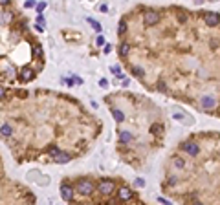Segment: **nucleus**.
I'll return each mask as SVG.
<instances>
[{"label": "nucleus", "instance_id": "nucleus-1", "mask_svg": "<svg viewBox=\"0 0 220 205\" xmlns=\"http://www.w3.org/2000/svg\"><path fill=\"white\" fill-rule=\"evenodd\" d=\"M94 183L90 181V180H81L79 183H77V192H81L83 196H90L92 192H94Z\"/></svg>", "mask_w": 220, "mask_h": 205}, {"label": "nucleus", "instance_id": "nucleus-2", "mask_svg": "<svg viewBox=\"0 0 220 205\" xmlns=\"http://www.w3.org/2000/svg\"><path fill=\"white\" fill-rule=\"evenodd\" d=\"M114 189H116V185H114V181L112 180H101L99 181V185H97V191L101 192V194H112L114 192Z\"/></svg>", "mask_w": 220, "mask_h": 205}, {"label": "nucleus", "instance_id": "nucleus-3", "mask_svg": "<svg viewBox=\"0 0 220 205\" xmlns=\"http://www.w3.org/2000/svg\"><path fill=\"white\" fill-rule=\"evenodd\" d=\"M158 20H160V15H158L156 11H152V9L145 11V15H143V22H145V26H154Z\"/></svg>", "mask_w": 220, "mask_h": 205}, {"label": "nucleus", "instance_id": "nucleus-4", "mask_svg": "<svg viewBox=\"0 0 220 205\" xmlns=\"http://www.w3.org/2000/svg\"><path fill=\"white\" fill-rule=\"evenodd\" d=\"M182 148H184L189 156H198V152H200L198 145H196V143H193V141H185V143L182 145Z\"/></svg>", "mask_w": 220, "mask_h": 205}, {"label": "nucleus", "instance_id": "nucleus-5", "mask_svg": "<svg viewBox=\"0 0 220 205\" xmlns=\"http://www.w3.org/2000/svg\"><path fill=\"white\" fill-rule=\"evenodd\" d=\"M204 20H206V24H207V26H218L220 15H218V13H207V15L204 16Z\"/></svg>", "mask_w": 220, "mask_h": 205}, {"label": "nucleus", "instance_id": "nucleus-6", "mask_svg": "<svg viewBox=\"0 0 220 205\" xmlns=\"http://www.w3.org/2000/svg\"><path fill=\"white\" fill-rule=\"evenodd\" d=\"M215 103H217V101H215V97H211V95H204V97L200 99V104H202L206 110H211V108L215 106Z\"/></svg>", "mask_w": 220, "mask_h": 205}, {"label": "nucleus", "instance_id": "nucleus-7", "mask_svg": "<svg viewBox=\"0 0 220 205\" xmlns=\"http://www.w3.org/2000/svg\"><path fill=\"white\" fill-rule=\"evenodd\" d=\"M53 159H55V163H68L70 161V154H66V152H62V150H59L55 156H53Z\"/></svg>", "mask_w": 220, "mask_h": 205}, {"label": "nucleus", "instance_id": "nucleus-8", "mask_svg": "<svg viewBox=\"0 0 220 205\" xmlns=\"http://www.w3.org/2000/svg\"><path fill=\"white\" fill-rule=\"evenodd\" d=\"M61 196H62V200L70 202V200H72V196H73L72 187H70V185H62V187H61Z\"/></svg>", "mask_w": 220, "mask_h": 205}, {"label": "nucleus", "instance_id": "nucleus-9", "mask_svg": "<svg viewBox=\"0 0 220 205\" xmlns=\"http://www.w3.org/2000/svg\"><path fill=\"white\" fill-rule=\"evenodd\" d=\"M117 196H119V200H125V202H127V200L132 198V191H130L129 187H121L119 192H117Z\"/></svg>", "mask_w": 220, "mask_h": 205}, {"label": "nucleus", "instance_id": "nucleus-10", "mask_svg": "<svg viewBox=\"0 0 220 205\" xmlns=\"http://www.w3.org/2000/svg\"><path fill=\"white\" fill-rule=\"evenodd\" d=\"M20 77H22V81H31V79L35 77V71H33L31 68H24L22 73H20Z\"/></svg>", "mask_w": 220, "mask_h": 205}, {"label": "nucleus", "instance_id": "nucleus-11", "mask_svg": "<svg viewBox=\"0 0 220 205\" xmlns=\"http://www.w3.org/2000/svg\"><path fill=\"white\" fill-rule=\"evenodd\" d=\"M112 115H114V119H116L117 123L125 121V114H123L121 110H117V108H112Z\"/></svg>", "mask_w": 220, "mask_h": 205}, {"label": "nucleus", "instance_id": "nucleus-12", "mask_svg": "<svg viewBox=\"0 0 220 205\" xmlns=\"http://www.w3.org/2000/svg\"><path fill=\"white\" fill-rule=\"evenodd\" d=\"M11 132H13V128H11L9 125H2V126H0V134H2L4 137H9Z\"/></svg>", "mask_w": 220, "mask_h": 205}, {"label": "nucleus", "instance_id": "nucleus-13", "mask_svg": "<svg viewBox=\"0 0 220 205\" xmlns=\"http://www.w3.org/2000/svg\"><path fill=\"white\" fill-rule=\"evenodd\" d=\"M151 132H152V134H158V136H160V134H163V126L156 123V125H152V126H151Z\"/></svg>", "mask_w": 220, "mask_h": 205}, {"label": "nucleus", "instance_id": "nucleus-14", "mask_svg": "<svg viewBox=\"0 0 220 205\" xmlns=\"http://www.w3.org/2000/svg\"><path fill=\"white\" fill-rule=\"evenodd\" d=\"M88 22L92 24V27H94V29H95L97 33H101V31H103V27H101V24H99V22H95L94 18H88Z\"/></svg>", "mask_w": 220, "mask_h": 205}, {"label": "nucleus", "instance_id": "nucleus-15", "mask_svg": "<svg viewBox=\"0 0 220 205\" xmlns=\"http://www.w3.org/2000/svg\"><path fill=\"white\" fill-rule=\"evenodd\" d=\"M129 51H130V46H129L127 42H123V44H121V48H119V53H121V55H127Z\"/></svg>", "mask_w": 220, "mask_h": 205}, {"label": "nucleus", "instance_id": "nucleus-16", "mask_svg": "<svg viewBox=\"0 0 220 205\" xmlns=\"http://www.w3.org/2000/svg\"><path fill=\"white\" fill-rule=\"evenodd\" d=\"M119 139H121L123 143H129V141L132 139V136H130L129 132H121V136H119Z\"/></svg>", "mask_w": 220, "mask_h": 205}, {"label": "nucleus", "instance_id": "nucleus-17", "mask_svg": "<svg viewBox=\"0 0 220 205\" xmlns=\"http://www.w3.org/2000/svg\"><path fill=\"white\" fill-rule=\"evenodd\" d=\"M132 73H134V75H138V77H143V75H145L143 68H138V66H134V68H132Z\"/></svg>", "mask_w": 220, "mask_h": 205}, {"label": "nucleus", "instance_id": "nucleus-18", "mask_svg": "<svg viewBox=\"0 0 220 205\" xmlns=\"http://www.w3.org/2000/svg\"><path fill=\"white\" fill-rule=\"evenodd\" d=\"M174 167H176V169H184V167H185V161L180 159V158H174Z\"/></svg>", "mask_w": 220, "mask_h": 205}, {"label": "nucleus", "instance_id": "nucleus-19", "mask_svg": "<svg viewBox=\"0 0 220 205\" xmlns=\"http://www.w3.org/2000/svg\"><path fill=\"white\" fill-rule=\"evenodd\" d=\"M117 29H119L117 33H125V29H127V24H125V20H121V22H119V26H117Z\"/></svg>", "mask_w": 220, "mask_h": 205}, {"label": "nucleus", "instance_id": "nucleus-20", "mask_svg": "<svg viewBox=\"0 0 220 205\" xmlns=\"http://www.w3.org/2000/svg\"><path fill=\"white\" fill-rule=\"evenodd\" d=\"M44 9H46V2H40V4L37 5V11L40 13V11H44Z\"/></svg>", "mask_w": 220, "mask_h": 205}, {"label": "nucleus", "instance_id": "nucleus-21", "mask_svg": "<svg viewBox=\"0 0 220 205\" xmlns=\"http://www.w3.org/2000/svg\"><path fill=\"white\" fill-rule=\"evenodd\" d=\"M185 117H187V115H182V114H178V112L174 114V119H178V121H184Z\"/></svg>", "mask_w": 220, "mask_h": 205}, {"label": "nucleus", "instance_id": "nucleus-22", "mask_svg": "<svg viewBox=\"0 0 220 205\" xmlns=\"http://www.w3.org/2000/svg\"><path fill=\"white\" fill-rule=\"evenodd\" d=\"M57 152H59V148H57V147H51V148H50V156H51V158H53Z\"/></svg>", "mask_w": 220, "mask_h": 205}, {"label": "nucleus", "instance_id": "nucleus-23", "mask_svg": "<svg viewBox=\"0 0 220 205\" xmlns=\"http://www.w3.org/2000/svg\"><path fill=\"white\" fill-rule=\"evenodd\" d=\"M158 202H160V203H163V205H173L171 202H167L165 198H158Z\"/></svg>", "mask_w": 220, "mask_h": 205}, {"label": "nucleus", "instance_id": "nucleus-24", "mask_svg": "<svg viewBox=\"0 0 220 205\" xmlns=\"http://www.w3.org/2000/svg\"><path fill=\"white\" fill-rule=\"evenodd\" d=\"M37 22H39V26H42V24H44V16L39 15V16H37Z\"/></svg>", "mask_w": 220, "mask_h": 205}, {"label": "nucleus", "instance_id": "nucleus-25", "mask_svg": "<svg viewBox=\"0 0 220 205\" xmlns=\"http://www.w3.org/2000/svg\"><path fill=\"white\" fill-rule=\"evenodd\" d=\"M136 185H138V187H143V185H145V181H143L141 178H138V180H136Z\"/></svg>", "mask_w": 220, "mask_h": 205}, {"label": "nucleus", "instance_id": "nucleus-26", "mask_svg": "<svg viewBox=\"0 0 220 205\" xmlns=\"http://www.w3.org/2000/svg\"><path fill=\"white\" fill-rule=\"evenodd\" d=\"M97 44H99V46H103V44H105V38H103V37H101V35H99V37H97Z\"/></svg>", "mask_w": 220, "mask_h": 205}, {"label": "nucleus", "instance_id": "nucleus-27", "mask_svg": "<svg viewBox=\"0 0 220 205\" xmlns=\"http://www.w3.org/2000/svg\"><path fill=\"white\" fill-rule=\"evenodd\" d=\"M33 5H35V2H33V0H28V2H26V7H33Z\"/></svg>", "mask_w": 220, "mask_h": 205}, {"label": "nucleus", "instance_id": "nucleus-28", "mask_svg": "<svg viewBox=\"0 0 220 205\" xmlns=\"http://www.w3.org/2000/svg\"><path fill=\"white\" fill-rule=\"evenodd\" d=\"M4 97H6V90H4V88H0V101H2Z\"/></svg>", "mask_w": 220, "mask_h": 205}, {"label": "nucleus", "instance_id": "nucleus-29", "mask_svg": "<svg viewBox=\"0 0 220 205\" xmlns=\"http://www.w3.org/2000/svg\"><path fill=\"white\" fill-rule=\"evenodd\" d=\"M110 51H112V46H110V44H108V46H106V48H105V53H110Z\"/></svg>", "mask_w": 220, "mask_h": 205}, {"label": "nucleus", "instance_id": "nucleus-30", "mask_svg": "<svg viewBox=\"0 0 220 205\" xmlns=\"http://www.w3.org/2000/svg\"><path fill=\"white\" fill-rule=\"evenodd\" d=\"M73 81H75L77 84H83V79H79V77H73Z\"/></svg>", "mask_w": 220, "mask_h": 205}, {"label": "nucleus", "instance_id": "nucleus-31", "mask_svg": "<svg viewBox=\"0 0 220 205\" xmlns=\"http://www.w3.org/2000/svg\"><path fill=\"white\" fill-rule=\"evenodd\" d=\"M193 205H202V203H200V202H195V203H193Z\"/></svg>", "mask_w": 220, "mask_h": 205}]
</instances>
